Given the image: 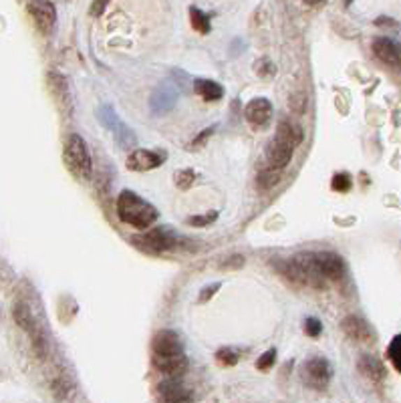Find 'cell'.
<instances>
[{
	"label": "cell",
	"instance_id": "6da1fadb",
	"mask_svg": "<svg viewBox=\"0 0 401 403\" xmlns=\"http://www.w3.org/2000/svg\"><path fill=\"white\" fill-rule=\"evenodd\" d=\"M302 140H305V135H302L300 125H297L295 122H280L279 127H277V135L266 149L268 168L284 170L293 159L295 147L300 145Z\"/></svg>",
	"mask_w": 401,
	"mask_h": 403
},
{
	"label": "cell",
	"instance_id": "7a4b0ae2",
	"mask_svg": "<svg viewBox=\"0 0 401 403\" xmlns=\"http://www.w3.org/2000/svg\"><path fill=\"white\" fill-rule=\"evenodd\" d=\"M117 216L119 220L133 226V228H150L157 220V210L145 202L143 198H140L136 192L131 190H123L117 198Z\"/></svg>",
	"mask_w": 401,
	"mask_h": 403
},
{
	"label": "cell",
	"instance_id": "3957f363",
	"mask_svg": "<svg viewBox=\"0 0 401 403\" xmlns=\"http://www.w3.org/2000/svg\"><path fill=\"white\" fill-rule=\"evenodd\" d=\"M63 161L73 177L79 182H89L93 175V159L85 140L79 133H69L63 140Z\"/></svg>",
	"mask_w": 401,
	"mask_h": 403
},
{
	"label": "cell",
	"instance_id": "277c9868",
	"mask_svg": "<svg viewBox=\"0 0 401 403\" xmlns=\"http://www.w3.org/2000/svg\"><path fill=\"white\" fill-rule=\"evenodd\" d=\"M300 377H302V383L309 389L323 391L329 386L333 377L331 363L325 357H311L309 361H305V365L300 369Z\"/></svg>",
	"mask_w": 401,
	"mask_h": 403
},
{
	"label": "cell",
	"instance_id": "5b68a950",
	"mask_svg": "<svg viewBox=\"0 0 401 403\" xmlns=\"http://www.w3.org/2000/svg\"><path fill=\"white\" fill-rule=\"evenodd\" d=\"M13 315H15V321H17L18 327L33 339V347H35L36 355H38V357H45V355H47L45 337L41 335V329H38V325H36L35 316L31 313V309H29L24 302H17Z\"/></svg>",
	"mask_w": 401,
	"mask_h": 403
},
{
	"label": "cell",
	"instance_id": "8992f818",
	"mask_svg": "<svg viewBox=\"0 0 401 403\" xmlns=\"http://www.w3.org/2000/svg\"><path fill=\"white\" fill-rule=\"evenodd\" d=\"M133 244L145 248L150 252H163V250H172L177 244L175 234H172L170 230L166 228H154L141 236L133 238Z\"/></svg>",
	"mask_w": 401,
	"mask_h": 403
},
{
	"label": "cell",
	"instance_id": "52a82bcc",
	"mask_svg": "<svg viewBox=\"0 0 401 403\" xmlns=\"http://www.w3.org/2000/svg\"><path fill=\"white\" fill-rule=\"evenodd\" d=\"M29 15L33 18V22L36 24V29L43 33V35H49L57 22V10H54V4L49 0H31L29 2Z\"/></svg>",
	"mask_w": 401,
	"mask_h": 403
},
{
	"label": "cell",
	"instance_id": "ba28073f",
	"mask_svg": "<svg viewBox=\"0 0 401 403\" xmlns=\"http://www.w3.org/2000/svg\"><path fill=\"white\" fill-rule=\"evenodd\" d=\"M373 54L391 69L401 71V45L387 38V36H377L373 41Z\"/></svg>",
	"mask_w": 401,
	"mask_h": 403
},
{
	"label": "cell",
	"instance_id": "9c48e42d",
	"mask_svg": "<svg viewBox=\"0 0 401 403\" xmlns=\"http://www.w3.org/2000/svg\"><path fill=\"white\" fill-rule=\"evenodd\" d=\"M314 263L327 281H341L345 277V263L335 252H314Z\"/></svg>",
	"mask_w": 401,
	"mask_h": 403
},
{
	"label": "cell",
	"instance_id": "30bf717a",
	"mask_svg": "<svg viewBox=\"0 0 401 403\" xmlns=\"http://www.w3.org/2000/svg\"><path fill=\"white\" fill-rule=\"evenodd\" d=\"M154 365L159 373L166 377H175L180 379L186 369H188V359L186 353H175V355H154Z\"/></svg>",
	"mask_w": 401,
	"mask_h": 403
},
{
	"label": "cell",
	"instance_id": "8fae6325",
	"mask_svg": "<svg viewBox=\"0 0 401 403\" xmlns=\"http://www.w3.org/2000/svg\"><path fill=\"white\" fill-rule=\"evenodd\" d=\"M163 156L152 149H133L127 156V170L131 172H150L161 166Z\"/></svg>",
	"mask_w": 401,
	"mask_h": 403
},
{
	"label": "cell",
	"instance_id": "7c38bea8",
	"mask_svg": "<svg viewBox=\"0 0 401 403\" xmlns=\"http://www.w3.org/2000/svg\"><path fill=\"white\" fill-rule=\"evenodd\" d=\"M341 329H343V333L347 335L349 339L357 341V343H373V341H375L373 329L367 325L363 318H359V316H345L343 323H341Z\"/></svg>",
	"mask_w": 401,
	"mask_h": 403
},
{
	"label": "cell",
	"instance_id": "4fadbf2b",
	"mask_svg": "<svg viewBox=\"0 0 401 403\" xmlns=\"http://www.w3.org/2000/svg\"><path fill=\"white\" fill-rule=\"evenodd\" d=\"M270 115H272V105L264 97L252 99L245 109L246 122L250 123V125H254V127H264L266 123L270 122Z\"/></svg>",
	"mask_w": 401,
	"mask_h": 403
},
{
	"label": "cell",
	"instance_id": "5bb4252c",
	"mask_svg": "<svg viewBox=\"0 0 401 403\" xmlns=\"http://www.w3.org/2000/svg\"><path fill=\"white\" fill-rule=\"evenodd\" d=\"M49 89H51L52 97L57 99L59 107L71 113L73 111V101H71L69 85H67V79L59 71H49Z\"/></svg>",
	"mask_w": 401,
	"mask_h": 403
},
{
	"label": "cell",
	"instance_id": "9a60e30c",
	"mask_svg": "<svg viewBox=\"0 0 401 403\" xmlns=\"http://www.w3.org/2000/svg\"><path fill=\"white\" fill-rule=\"evenodd\" d=\"M152 349H154V355H175V353H184V345L174 331L163 329L154 337Z\"/></svg>",
	"mask_w": 401,
	"mask_h": 403
},
{
	"label": "cell",
	"instance_id": "2e32d148",
	"mask_svg": "<svg viewBox=\"0 0 401 403\" xmlns=\"http://www.w3.org/2000/svg\"><path fill=\"white\" fill-rule=\"evenodd\" d=\"M157 397L161 402H192V393L180 383V379L170 377V381H163L157 386Z\"/></svg>",
	"mask_w": 401,
	"mask_h": 403
},
{
	"label": "cell",
	"instance_id": "e0dca14e",
	"mask_svg": "<svg viewBox=\"0 0 401 403\" xmlns=\"http://www.w3.org/2000/svg\"><path fill=\"white\" fill-rule=\"evenodd\" d=\"M175 103V89L174 85H161L154 93V99H152V109L157 113H166L170 111Z\"/></svg>",
	"mask_w": 401,
	"mask_h": 403
},
{
	"label": "cell",
	"instance_id": "ac0fdd59",
	"mask_svg": "<svg viewBox=\"0 0 401 403\" xmlns=\"http://www.w3.org/2000/svg\"><path fill=\"white\" fill-rule=\"evenodd\" d=\"M194 91L204 99V101H218V99H222V95H224V89L222 85H218L216 81H212V79H196V83H194Z\"/></svg>",
	"mask_w": 401,
	"mask_h": 403
},
{
	"label": "cell",
	"instance_id": "d6986e66",
	"mask_svg": "<svg viewBox=\"0 0 401 403\" xmlns=\"http://www.w3.org/2000/svg\"><path fill=\"white\" fill-rule=\"evenodd\" d=\"M359 371L365 375L367 379H371V381H384L385 379L384 363H381L379 359L371 357V355H363V357L359 359Z\"/></svg>",
	"mask_w": 401,
	"mask_h": 403
},
{
	"label": "cell",
	"instance_id": "ffe728a7",
	"mask_svg": "<svg viewBox=\"0 0 401 403\" xmlns=\"http://www.w3.org/2000/svg\"><path fill=\"white\" fill-rule=\"evenodd\" d=\"M280 177H282V170H277V168H266L264 172L258 174L256 184H258V188H261V190H270V188H275V186L279 184Z\"/></svg>",
	"mask_w": 401,
	"mask_h": 403
},
{
	"label": "cell",
	"instance_id": "44dd1931",
	"mask_svg": "<svg viewBox=\"0 0 401 403\" xmlns=\"http://www.w3.org/2000/svg\"><path fill=\"white\" fill-rule=\"evenodd\" d=\"M190 22H192L196 33H200V35H208L210 33V18L196 6H190Z\"/></svg>",
	"mask_w": 401,
	"mask_h": 403
},
{
	"label": "cell",
	"instance_id": "7402d4cb",
	"mask_svg": "<svg viewBox=\"0 0 401 403\" xmlns=\"http://www.w3.org/2000/svg\"><path fill=\"white\" fill-rule=\"evenodd\" d=\"M387 357H389V361L393 363V367L401 373V335L393 337V341L389 343V347H387Z\"/></svg>",
	"mask_w": 401,
	"mask_h": 403
},
{
	"label": "cell",
	"instance_id": "603a6c76",
	"mask_svg": "<svg viewBox=\"0 0 401 403\" xmlns=\"http://www.w3.org/2000/svg\"><path fill=\"white\" fill-rule=\"evenodd\" d=\"M174 179L175 186H177L180 190H188V188H192V184L196 182V174H194L192 170H177Z\"/></svg>",
	"mask_w": 401,
	"mask_h": 403
},
{
	"label": "cell",
	"instance_id": "cb8c5ba5",
	"mask_svg": "<svg viewBox=\"0 0 401 403\" xmlns=\"http://www.w3.org/2000/svg\"><path fill=\"white\" fill-rule=\"evenodd\" d=\"M216 218H218V212H208V214H200V216H190V218H188V224L196 226V228H204V226L214 224Z\"/></svg>",
	"mask_w": 401,
	"mask_h": 403
},
{
	"label": "cell",
	"instance_id": "d4e9b609",
	"mask_svg": "<svg viewBox=\"0 0 401 403\" xmlns=\"http://www.w3.org/2000/svg\"><path fill=\"white\" fill-rule=\"evenodd\" d=\"M333 190L335 192H349L351 186H353V182H351V175L349 174H337L333 177L331 182Z\"/></svg>",
	"mask_w": 401,
	"mask_h": 403
},
{
	"label": "cell",
	"instance_id": "484cf974",
	"mask_svg": "<svg viewBox=\"0 0 401 403\" xmlns=\"http://www.w3.org/2000/svg\"><path fill=\"white\" fill-rule=\"evenodd\" d=\"M216 361H218L220 365L232 367V365H236V363H238V355H236L232 349H220L218 353H216Z\"/></svg>",
	"mask_w": 401,
	"mask_h": 403
},
{
	"label": "cell",
	"instance_id": "4316f807",
	"mask_svg": "<svg viewBox=\"0 0 401 403\" xmlns=\"http://www.w3.org/2000/svg\"><path fill=\"white\" fill-rule=\"evenodd\" d=\"M291 109L295 111V113H305V109H307V95L305 93H300V91H297V93H293L291 95Z\"/></svg>",
	"mask_w": 401,
	"mask_h": 403
},
{
	"label": "cell",
	"instance_id": "83f0119b",
	"mask_svg": "<svg viewBox=\"0 0 401 403\" xmlns=\"http://www.w3.org/2000/svg\"><path fill=\"white\" fill-rule=\"evenodd\" d=\"M275 361H277V349L266 351V353H262L261 357H258V361H256V369L264 371V369L272 367V365H275Z\"/></svg>",
	"mask_w": 401,
	"mask_h": 403
},
{
	"label": "cell",
	"instance_id": "f1b7e54d",
	"mask_svg": "<svg viewBox=\"0 0 401 403\" xmlns=\"http://www.w3.org/2000/svg\"><path fill=\"white\" fill-rule=\"evenodd\" d=\"M305 333L309 335V337H319V335L323 333V325H321V321H319V318H313V316H309V318L305 321Z\"/></svg>",
	"mask_w": 401,
	"mask_h": 403
},
{
	"label": "cell",
	"instance_id": "f546056e",
	"mask_svg": "<svg viewBox=\"0 0 401 403\" xmlns=\"http://www.w3.org/2000/svg\"><path fill=\"white\" fill-rule=\"evenodd\" d=\"M242 266H245V256H240V254L228 256L226 261L220 263V268H222V270H234V268H242Z\"/></svg>",
	"mask_w": 401,
	"mask_h": 403
},
{
	"label": "cell",
	"instance_id": "4dcf8cb0",
	"mask_svg": "<svg viewBox=\"0 0 401 403\" xmlns=\"http://www.w3.org/2000/svg\"><path fill=\"white\" fill-rule=\"evenodd\" d=\"M256 73L261 75V77H272L277 69H275V65H272V61H268V59H261L258 63H256Z\"/></svg>",
	"mask_w": 401,
	"mask_h": 403
},
{
	"label": "cell",
	"instance_id": "1f68e13d",
	"mask_svg": "<svg viewBox=\"0 0 401 403\" xmlns=\"http://www.w3.org/2000/svg\"><path fill=\"white\" fill-rule=\"evenodd\" d=\"M71 391H73L71 383H65V381H57V383H54V395H57L59 400H69Z\"/></svg>",
	"mask_w": 401,
	"mask_h": 403
},
{
	"label": "cell",
	"instance_id": "d6a6232c",
	"mask_svg": "<svg viewBox=\"0 0 401 403\" xmlns=\"http://www.w3.org/2000/svg\"><path fill=\"white\" fill-rule=\"evenodd\" d=\"M216 291H220V282H214V284H210L206 288H202V291H200V297H198V302L210 300V298L216 295Z\"/></svg>",
	"mask_w": 401,
	"mask_h": 403
},
{
	"label": "cell",
	"instance_id": "836d02e7",
	"mask_svg": "<svg viewBox=\"0 0 401 403\" xmlns=\"http://www.w3.org/2000/svg\"><path fill=\"white\" fill-rule=\"evenodd\" d=\"M109 2H111V0H93V4H91V15H93V17H101Z\"/></svg>",
	"mask_w": 401,
	"mask_h": 403
},
{
	"label": "cell",
	"instance_id": "e575fe53",
	"mask_svg": "<svg viewBox=\"0 0 401 403\" xmlns=\"http://www.w3.org/2000/svg\"><path fill=\"white\" fill-rule=\"evenodd\" d=\"M212 133H214V127H208V129H204V131H202V133H200V135H198V138H196V140L192 141L194 149H198V147H200L202 143H206V140H208Z\"/></svg>",
	"mask_w": 401,
	"mask_h": 403
},
{
	"label": "cell",
	"instance_id": "d590c367",
	"mask_svg": "<svg viewBox=\"0 0 401 403\" xmlns=\"http://www.w3.org/2000/svg\"><path fill=\"white\" fill-rule=\"evenodd\" d=\"M305 4H309V6H319V4H323V0H302Z\"/></svg>",
	"mask_w": 401,
	"mask_h": 403
}]
</instances>
